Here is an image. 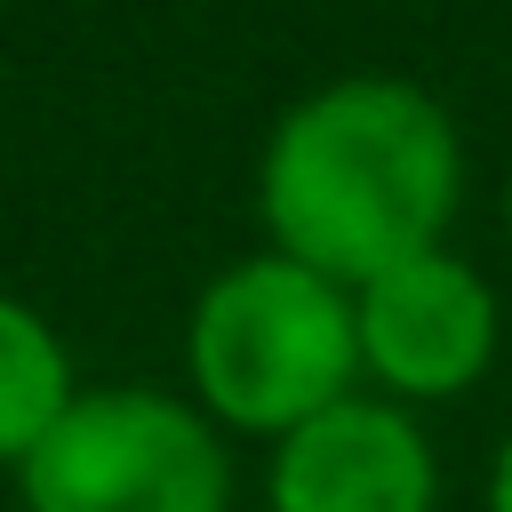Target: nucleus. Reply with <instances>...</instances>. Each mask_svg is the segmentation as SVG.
<instances>
[{"instance_id":"nucleus-1","label":"nucleus","mask_w":512,"mask_h":512,"mask_svg":"<svg viewBox=\"0 0 512 512\" xmlns=\"http://www.w3.org/2000/svg\"><path fill=\"white\" fill-rule=\"evenodd\" d=\"M456 200L464 152L448 104L384 72H352L288 104L256 160V216L272 256L336 280L344 296L424 248H448Z\"/></svg>"},{"instance_id":"nucleus-2","label":"nucleus","mask_w":512,"mask_h":512,"mask_svg":"<svg viewBox=\"0 0 512 512\" xmlns=\"http://www.w3.org/2000/svg\"><path fill=\"white\" fill-rule=\"evenodd\" d=\"M184 360L200 416L288 440L320 408L352 400L360 376L352 296L288 256H240L200 288L184 320Z\"/></svg>"},{"instance_id":"nucleus-3","label":"nucleus","mask_w":512,"mask_h":512,"mask_svg":"<svg viewBox=\"0 0 512 512\" xmlns=\"http://www.w3.org/2000/svg\"><path fill=\"white\" fill-rule=\"evenodd\" d=\"M24 512H232L216 424L160 384H96L16 464Z\"/></svg>"},{"instance_id":"nucleus-4","label":"nucleus","mask_w":512,"mask_h":512,"mask_svg":"<svg viewBox=\"0 0 512 512\" xmlns=\"http://www.w3.org/2000/svg\"><path fill=\"white\" fill-rule=\"evenodd\" d=\"M352 336H360V376H376L384 400H456L496 368L504 312L464 256L424 248L376 272L368 288H352Z\"/></svg>"},{"instance_id":"nucleus-5","label":"nucleus","mask_w":512,"mask_h":512,"mask_svg":"<svg viewBox=\"0 0 512 512\" xmlns=\"http://www.w3.org/2000/svg\"><path fill=\"white\" fill-rule=\"evenodd\" d=\"M272 512H432L440 464L400 400H336L272 448Z\"/></svg>"},{"instance_id":"nucleus-6","label":"nucleus","mask_w":512,"mask_h":512,"mask_svg":"<svg viewBox=\"0 0 512 512\" xmlns=\"http://www.w3.org/2000/svg\"><path fill=\"white\" fill-rule=\"evenodd\" d=\"M72 352L64 336L24 304V296H0V472H16L48 424L72 408Z\"/></svg>"},{"instance_id":"nucleus-7","label":"nucleus","mask_w":512,"mask_h":512,"mask_svg":"<svg viewBox=\"0 0 512 512\" xmlns=\"http://www.w3.org/2000/svg\"><path fill=\"white\" fill-rule=\"evenodd\" d=\"M488 512H512V440H504L496 464H488Z\"/></svg>"},{"instance_id":"nucleus-8","label":"nucleus","mask_w":512,"mask_h":512,"mask_svg":"<svg viewBox=\"0 0 512 512\" xmlns=\"http://www.w3.org/2000/svg\"><path fill=\"white\" fill-rule=\"evenodd\" d=\"M504 224H512V192H504Z\"/></svg>"}]
</instances>
